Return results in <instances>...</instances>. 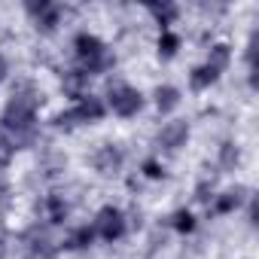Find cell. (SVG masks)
Wrapping results in <instances>:
<instances>
[{
  "mask_svg": "<svg viewBox=\"0 0 259 259\" xmlns=\"http://www.w3.org/2000/svg\"><path fill=\"white\" fill-rule=\"evenodd\" d=\"M37 107H40L37 89L28 79H22L16 82L4 113H0V125L13 128V132H31V128H37Z\"/></svg>",
  "mask_w": 259,
  "mask_h": 259,
  "instance_id": "cell-1",
  "label": "cell"
},
{
  "mask_svg": "<svg viewBox=\"0 0 259 259\" xmlns=\"http://www.w3.org/2000/svg\"><path fill=\"white\" fill-rule=\"evenodd\" d=\"M73 55H76V64L85 76H98V73H107L113 64H116V55L104 46L101 37L89 34V31H79L73 37Z\"/></svg>",
  "mask_w": 259,
  "mask_h": 259,
  "instance_id": "cell-2",
  "label": "cell"
},
{
  "mask_svg": "<svg viewBox=\"0 0 259 259\" xmlns=\"http://www.w3.org/2000/svg\"><path fill=\"white\" fill-rule=\"evenodd\" d=\"M104 116H107V104L98 95H82V98H76L73 107H67V113L64 110L55 113L52 116V125L58 128V132H73V128H79V125L101 122Z\"/></svg>",
  "mask_w": 259,
  "mask_h": 259,
  "instance_id": "cell-3",
  "label": "cell"
},
{
  "mask_svg": "<svg viewBox=\"0 0 259 259\" xmlns=\"http://www.w3.org/2000/svg\"><path fill=\"white\" fill-rule=\"evenodd\" d=\"M144 104H147V98L141 95V89L128 85V82H116V85H110V92H107V107H110L116 116H122V119H135V116L144 110Z\"/></svg>",
  "mask_w": 259,
  "mask_h": 259,
  "instance_id": "cell-4",
  "label": "cell"
},
{
  "mask_svg": "<svg viewBox=\"0 0 259 259\" xmlns=\"http://www.w3.org/2000/svg\"><path fill=\"white\" fill-rule=\"evenodd\" d=\"M22 250L31 256V259H55L58 256V244L55 238L49 235V226H40V223H31L25 232H22Z\"/></svg>",
  "mask_w": 259,
  "mask_h": 259,
  "instance_id": "cell-5",
  "label": "cell"
},
{
  "mask_svg": "<svg viewBox=\"0 0 259 259\" xmlns=\"http://www.w3.org/2000/svg\"><path fill=\"white\" fill-rule=\"evenodd\" d=\"M25 13L31 16L34 28L40 34H55L58 25H61V19H64V7L61 4H52V0H28Z\"/></svg>",
  "mask_w": 259,
  "mask_h": 259,
  "instance_id": "cell-6",
  "label": "cell"
},
{
  "mask_svg": "<svg viewBox=\"0 0 259 259\" xmlns=\"http://www.w3.org/2000/svg\"><path fill=\"white\" fill-rule=\"evenodd\" d=\"M92 229H95V235H98V238H104V241H119V238L128 232V220H125V213H122L119 207L104 204V207L95 213Z\"/></svg>",
  "mask_w": 259,
  "mask_h": 259,
  "instance_id": "cell-7",
  "label": "cell"
},
{
  "mask_svg": "<svg viewBox=\"0 0 259 259\" xmlns=\"http://www.w3.org/2000/svg\"><path fill=\"white\" fill-rule=\"evenodd\" d=\"M122 165H125V150L119 147V144H101L98 150H95V156H92V168L101 174V177H110V174H119L122 171Z\"/></svg>",
  "mask_w": 259,
  "mask_h": 259,
  "instance_id": "cell-8",
  "label": "cell"
},
{
  "mask_svg": "<svg viewBox=\"0 0 259 259\" xmlns=\"http://www.w3.org/2000/svg\"><path fill=\"white\" fill-rule=\"evenodd\" d=\"M189 141V122L186 119H171L162 125V132L156 135V147L165 153H177L180 147H186Z\"/></svg>",
  "mask_w": 259,
  "mask_h": 259,
  "instance_id": "cell-9",
  "label": "cell"
},
{
  "mask_svg": "<svg viewBox=\"0 0 259 259\" xmlns=\"http://www.w3.org/2000/svg\"><path fill=\"white\" fill-rule=\"evenodd\" d=\"M37 144V128H31V132H13V128H4L0 125V156H4V162L28 147Z\"/></svg>",
  "mask_w": 259,
  "mask_h": 259,
  "instance_id": "cell-10",
  "label": "cell"
},
{
  "mask_svg": "<svg viewBox=\"0 0 259 259\" xmlns=\"http://www.w3.org/2000/svg\"><path fill=\"white\" fill-rule=\"evenodd\" d=\"M247 198H250V189L247 186H232V189L213 195V213H232V210L244 207Z\"/></svg>",
  "mask_w": 259,
  "mask_h": 259,
  "instance_id": "cell-11",
  "label": "cell"
},
{
  "mask_svg": "<svg viewBox=\"0 0 259 259\" xmlns=\"http://www.w3.org/2000/svg\"><path fill=\"white\" fill-rule=\"evenodd\" d=\"M40 210H43V220H46L49 226H61V223L70 217V204H67V198L58 195V192H49V195L43 198Z\"/></svg>",
  "mask_w": 259,
  "mask_h": 259,
  "instance_id": "cell-12",
  "label": "cell"
},
{
  "mask_svg": "<svg viewBox=\"0 0 259 259\" xmlns=\"http://www.w3.org/2000/svg\"><path fill=\"white\" fill-rule=\"evenodd\" d=\"M153 98H156V110L162 113V116H168V113H174L177 107H180V101H183V92L177 89V85H156V92H153Z\"/></svg>",
  "mask_w": 259,
  "mask_h": 259,
  "instance_id": "cell-13",
  "label": "cell"
},
{
  "mask_svg": "<svg viewBox=\"0 0 259 259\" xmlns=\"http://www.w3.org/2000/svg\"><path fill=\"white\" fill-rule=\"evenodd\" d=\"M147 10H150V16L156 19V25L162 31H171V25L180 19V7L177 4H168V0H165V4H150Z\"/></svg>",
  "mask_w": 259,
  "mask_h": 259,
  "instance_id": "cell-14",
  "label": "cell"
},
{
  "mask_svg": "<svg viewBox=\"0 0 259 259\" xmlns=\"http://www.w3.org/2000/svg\"><path fill=\"white\" fill-rule=\"evenodd\" d=\"M95 229L92 226H76V229H70L67 232V238H64V250H89L92 244H95Z\"/></svg>",
  "mask_w": 259,
  "mask_h": 259,
  "instance_id": "cell-15",
  "label": "cell"
},
{
  "mask_svg": "<svg viewBox=\"0 0 259 259\" xmlns=\"http://www.w3.org/2000/svg\"><path fill=\"white\" fill-rule=\"evenodd\" d=\"M217 79H220V70H213L210 64H198V67H192V73H189V85H192L195 92L210 89Z\"/></svg>",
  "mask_w": 259,
  "mask_h": 259,
  "instance_id": "cell-16",
  "label": "cell"
},
{
  "mask_svg": "<svg viewBox=\"0 0 259 259\" xmlns=\"http://www.w3.org/2000/svg\"><path fill=\"white\" fill-rule=\"evenodd\" d=\"M204 64H210L213 70H220V73H223V70L232 64V46H226V43H213V46L207 49Z\"/></svg>",
  "mask_w": 259,
  "mask_h": 259,
  "instance_id": "cell-17",
  "label": "cell"
},
{
  "mask_svg": "<svg viewBox=\"0 0 259 259\" xmlns=\"http://www.w3.org/2000/svg\"><path fill=\"white\" fill-rule=\"evenodd\" d=\"M238 162H241L238 144H235V141H223V144H220V153H217V165H220L223 171H235Z\"/></svg>",
  "mask_w": 259,
  "mask_h": 259,
  "instance_id": "cell-18",
  "label": "cell"
},
{
  "mask_svg": "<svg viewBox=\"0 0 259 259\" xmlns=\"http://www.w3.org/2000/svg\"><path fill=\"white\" fill-rule=\"evenodd\" d=\"M85 82H89V76H85L79 67H76V70H67V73L61 76L64 92H67V95H73V98H82V95H85V92H82V89H85Z\"/></svg>",
  "mask_w": 259,
  "mask_h": 259,
  "instance_id": "cell-19",
  "label": "cell"
},
{
  "mask_svg": "<svg viewBox=\"0 0 259 259\" xmlns=\"http://www.w3.org/2000/svg\"><path fill=\"white\" fill-rule=\"evenodd\" d=\"M156 49H159V58H162V61H171V58L177 55V49H180V37H177L174 31H162Z\"/></svg>",
  "mask_w": 259,
  "mask_h": 259,
  "instance_id": "cell-20",
  "label": "cell"
},
{
  "mask_svg": "<svg viewBox=\"0 0 259 259\" xmlns=\"http://www.w3.org/2000/svg\"><path fill=\"white\" fill-rule=\"evenodd\" d=\"M195 226H198V220L192 217V210L180 207V210H174V213H171V229H174V232L189 235V232H195Z\"/></svg>",
  "mask_w": 259,
  "mask_h": 259,
  "instance_id": "cell-21",
  "label": "cell"
},
{
  "mask_svg": "<svg viewBox=\"0 0 259 259\" xmlns=\"http://www.w3.org/2000/svg\"><path fill=\"white\" fill-rule=\"evenodd\" d=\"M144 177H150V180H165V177H168V168H165L159 159H147V162H144Z\"/></svg>",
  "mask_w": 259,
  "mask_h": 259,
  "instance_id": "cell-22",
  "label": "cell"
},
{
  "mask_svg": "<svg viewBox=\"0 0 259 259\" xmlns=\"http://www.w3.org/2000/svg\"><path fill=\"white\" fill-rule=\"evenodd\" d=\"M195 198L204 201V204H210V201H213V183H210V180H201L198 189H195Z\"/></svg>",
  "mask_w": 259,
  "mask_h": 259,
  "instance_id": "cell-23",
  "label": "cell"
},
{
  "mask_svg": "<svg viewBox=\"0 0 259 259\" xmlns=\"http://www.w3.org/2000/svg\"><path fill=\"white\" fill-rule=\"evenodd\" d=\"M10 195H13V189H10V180H7L4 174H0V210H7V207H10V201H13Z\"/></svg>",
  "mask_w": 259,
  "mask_h": 259,
  "instance_id": "cell-24",
  "label": "cell"
},
{
  "mask_svg": "<svg viewBox=\"0 0 259 259\" xmlns=\"http://www.w3.org/2000/svg\"><path fill=\"white\" fill-rule=\"evenodd\" d=\"M10 76V61H7V55L4 52H0V82H4Z\"/></svg>",
  "mask_w": 259,
  "mask_h": 259,
  "instance_id": "cell-25",
  "label": "cell"
},
{
  "mask_svg": "<svg viewBox=\"0 0 259 259\" xmlns=\"http://www.w3.org/2000/svg\"><path fill=\"white\" fill-rule=\"evenodd\" d=\"M7 250H10V244H7V238H0V259H7Z\"/></svg>",
  "mask_w": 259,
  "mask_h": 259,
  "instance_id": "cell-26",
  "label": "cell"
}]
</instances>
